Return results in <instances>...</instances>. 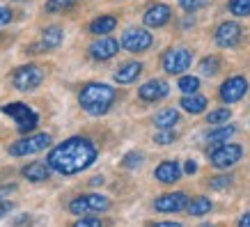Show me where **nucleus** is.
<instances>
[{
    "mask_svg": "<svg viewBox=\"0 0 250 227\" xmlns=\"http://www.w3.org/2000/svg\"><path fill=\"white\" fill-rule=\"evenodd\" d=\"M110 206V200L106 195L99 193H90V195H78L76 200H71L69 211L74 216H90V213H101Z\"/></svg>",
    "mask_w": 250,
    "mask_h": 227,
    "instance_id": "nucleus-3",
    "label": "nucleus"
},
{
    "mask_svg": "<svg viewBox=\"0 0 250 227\" xmlns=\"http://www.w3.org/2000/svg\"><path fill=\"white\" fill-rule=\"evenodd\" d=\"M97 161V147L87 138H69L51 149L46 165L60 174H78Z\"/></svg>",
    "mask_w": 250,
    "mask_h": 227,
    "instance_id": "nucleus-1",
    "label": "nucleus"
},
{
    "mask_svg": "<svg viewBox=\"0 0 250 227\" xmlns=\"http://www.w3.org/2000/svg\"><path fill=\"white\" fill-rule=\"evenodd\" d=\"M117 51H120V41L108 37V35H104L90 46V55L94 60H110L113 55H117Z\"/></svg>",
    "mask_w": 250,
    "mask_h": 227,
    "instance_id": "nucleus-13",
    "label": "nucleus"
},
{
    "mask_svg": "<svg viewBox=\"0 0 250 227\" xmlns=\"http://www.w3.org/2000/svg\"><path fill=\"white\" fill-rule=\"evenodd\" d=\"M9 21H12V9H9V7H0V28H2V25H7Z\"/></svg>",
    "mask_w": 250,
    "mask_h": 227,
    "instance_id": "nucleus-35",
    "label": "nucleus"
},
{
    "mask_svg": "<svg viewBox=\"0 0 250 227\" xmlns=\"http://www.w3.org/2000/svg\"><path fill=\"white\" fill-rule=\"evenodd\" d=\"M2 113L9 115L16 122V126H19L21 133H30L39 124V115L30 106H25V103H7V106H2Z\"/></svg>",
    "mask_w": 250,
    "mask_h": 227,
    "instance_id": "nucleus-4",
    "label": "nucleus"
},
{
    "mask_svg": "<svg viewBox=\"0 0 250 227\" xmlns=\"http://www.w3.org/2000/svg\"><path fill=\"white\" fill-rule=\"evenodd\" d=\"M140 74H143V64H140V62H126V64H122V67L115 71V81L122 85H126V83H133Z\"/></svg>",
    "mask_w": 250,
    "mask_h": 227,
    "instance_id": "nucleus-19",
    "label": "nucleus"
},
{
    "mask_svg": "<svg viewBox=\"0 0 250 227\" xmlns=\"http://www.w3.org/2000/svg\"><path fill=\"white\" fill-rule=\"evenodd\" d=\"M205 2L207 0H179V5H182L186 12H195V9H200Z\"/></svg>",
    "mask_w": 250,
    "mask_h": 227,
    "instance_id": "nucleus-34",
    "label": "nucleus"
},
{
    "mask_svg": "<svg viewBox=\"0 0 250 227\" xmlns=\"http://www.w3.org/2000/svg\"><path fill=\"white\" fill-rule=\"evenodd\" d=\"M239 227H250V211L246 213V216H241V220H239Z\"/></svg>",
    "mask_w": 250,
    "mask_h": 227,
    "instance_id": "nucleus-38",
    "label": "nucleus"
},
{
    "mask_svg": "<svg viewBox=\"0 0 250 227\" xmlns=\"http://www.w3.org/2000/svg\"><path fill=\"white\" fill-rule=\"evenodd\" d=\"M12 209H14V205H12L9 200H0V218H2V216H7Z\"/></svg>",
    "mask_w": 250,
    "mask_h": 227,
    "instance_id": "nucleus-36",
    "label": "nucleus"
},
{
    "mask_svg": "<svg viewBox=\"0 0 250 227\" xmlns=\"http://www.w3.org/2000/svg\"><path fill=\"white\" fill-rule=\"evenodd\" d=\"M246 90H248V81L243 76H232V78H228L225 83L220 85V99L225 103H234L246 94Z\"/></svg>",
    "mask_w": 250,
    "mask_h": 227,
    "instance_id": "nucleus-10",
    "label": "nucleus"
},
{
    "mask_svg": "<svg viewBox=\"0 0 250 227\" xmlns=\"http://www.w3.org/2000/svg\"><path fill=\"white\" fill-rule=\"evenodd\" d=\"M229 12L234 16H250V0H229Z\"/></svg>",
    "mask_w": 250,
    "mask_h": 227,
    "instance_id": "nucleus-28",
    "label": "nucleus"
},
{
    "mask_svg": "<svg viewBox=\"0 0 250 227\" xmlns=\"http://www.w3.org/2000/svg\"><path fill=\"white\" fill-rule=\"evenodd\" d=\"M140 163H143V154H138V151L124 156V167H138Z\"/></svg>",
    "mask_w": 250,
    "mask_h": 227,
    "instance_id": "nucleus-33",
    "label": "nucleus"
},
{
    "mask_svg": "<svg viewBox=\"0 0 250 227\" xmlns=\"http://www.w3.org/2000/svg\"><path fill=\"white\" fill-rule=\"evenodd\" d=\"M188 206V213L190 216H205V213H209L211 211V200H209V197H193V202H190V205H186Z\"/></svg>",
    "mask_w": 250,
    "mask_h": 227,
    "instance_id": "nucleus-23",
    "label": "nucleus"
},
{
    "mask_svg": "<svg viewBox=\"0 0 250 227\" xmlns=\"http://www.w3.org/2000/svg\"><path fill=\"white\" fill-rule=\"evenodd\" d=\"M115 101V90L106 83H87L78 94V103L85 113L106 115Z\"/></svg>",
    "mask_w": 250,
    "mask_h": 227,
    "instance_id": "nucleus-2",
    "label": "nucleus"
},
{
    "mask_svg": "<svg viewBox=\"0 0 250 227\" xmlns=\"http://www.w3.org/2000/svg\"><path fill=\"white\" fill-rule=\"evenodd\" d=\"M51 144V136L48 133H35V136H25L21 140L9 144V154L12 156H30V154H39Z\"/></svg>",
    "mask_w": 250,
    "mask_h": 227,
    "instance_id": "nucleus-5",
    "label": "nucleus"
},
{
    "mask_svg": "<svg viewBox=\"0 0 250 227\" xmlns=\"http://www.w3.org/2000/svg\"><path fill=\"white\" fill-rule=\"evenodd\" d=\"M234 136V126H229V124H218L216 129H211L207 133V138L211 140V143H225L229 138Z\"/></svg>",
    "mask_w": 250,
    "mask_h": 227,
    "instance_id": "nucleus-24",
    "label": "nucleus"
},
{
    "mask_svg": "<svg viewBox=\"0 0 250 227\" xmlns=\"http://www.w3.org/2000/svg\"><path fill=\"white\" fill-rule=\"evenodd\" d=\"M197 87H200V78H195V76H182L179 78V90L184 94H195Z\"/></svg>",
    "mask_w": 250,
    "mask_h": 227,
    "instance_id": "nucleus-26",
    "label": "nucleus"
},
{
    "mask_svg": "<svg viewBox=\"0 0 250 227\" xmlns=\"http://www.w3.org/2000/svg\"><path fill=\"white\" fill-rule=\"evenodd\" d=\"M154 177H156L161 184H174V182H179V177H182V167H179L177 161H163V163L154 170Z\"/></svg>",
    "mask_w": 250,
    "mask_h": 227,
    "instance_id": "nucleus-17",
    "label": "nucleus"
},
{
    "mask_svg": "<svg viewBox=\"0 0 250 227\" xmlns=\"http://www.w3.org/2000/svg\"><path fill=\"white\" fill-rule=\"evenodd\" d=\"M152 44H154L152 32L143 30V28H129L122 35V48L129 51V53H145Z\"/></svg>",
    "mask_w": 250,
    "mask_h": 227,
    "instance_id": "nucleus-7",
    "label": "nucleus"
},
{
    "mask_svg": "<svg viewBox=\"0 0 250 227\" xmlns=\"http://www.w3.org/2000/svg\"><path fill=\"white\" fill-rule=\"evenodd\" d=\"M62 39H64V32L60 28H46L42 32V39H39L35 46H30V53H44V51H53L58 46L62 44Z\"/></svg>",
    "mask_w": 250,
    "mask_h": 227,
    "instance_id": "nucleus-14",
    "label": "nucleus"
},
{
    "mask_svg": "<svg viewBox=\"0 0 250 227\" xmlns=\"http://www.w3.org/2000/svg\"><path fill=\"white\" fill-rule=\"evenodd\" d=\"M190 67V53L186 48H172L163 55V69L167 74H184Z\"/></svg>",
    "mask_w": 250,
    "mask_h": 227,
    "instance_id": "nucleus-9",
    "label": "nucleus"
},
{
    "mask_svg": "<svg viewBox=\"0 0 250 227\" xmlns=\"http://www.w3.org/2000/svg\"><path fill=\"white\" fill-rule=\"evenodd\" d=\"M179 106H182L186 113H190V115H200V113H205L207 99L200 97V94H186V97L182 99V103H179Z\"/></svg>",
    "mask_w": 250,
    "mask_h": 227,
    "instance_id": "nucleus-21",
    "label": "nucleus"
},
{
    "mask_svg": "<svg viewBox=\"0 0 250 227\" xmlns=\"http://www.w3.org/2000/svg\"><path fill=\"white\" fill-rule=\"evenodd\" d=\"M209 186H211L213 190L229 188V186H232V177H228V174H218V177H213L211 182H209Z\"/></svg>",
    "mask_w": 250,
    "mask_h": 227,
    "instance_id": "nucleus-30",
    "label": "nucleus"
},
{
    "mask_svg": "<svg viewBox=\"0 0 250 227\" xmlns=\"http://www.w3.org/2000/svg\"><path fill=\"white\" fill-rule=\"evenodd\" d=\"M167 92H170V85L166 81H161V78H154V81H147L138 90V94H140L143 101H159V99L167 97Z\"/></svg>",
    "mask_w": 250,
    "mask_h": 227,
    "instance_id": "nucleus-15",
    "label": "nucleus"
},
{
    "mask_svg": "<svg viewBox=\"0 0 250 227\" xmlns=\"http://www.w3.org/2000/svg\"><path fill=\"white\" fill-rule=\"evenodd\" d=\"M44 81V71L37 64H25V67H19L12 76V83H14L16 90L21 92H30L35 87H39Z\"/></svg>",
    "mask_w": 250,
    "mask_h": 227,
    "instance_id": "nucleus-6",
    "label": "nucleus"
},
{
    "mask_svg": "<svg viewBox=\"0 0 250 227\" xmlns=\"http://www.w3.org/2000/svg\"><path fill=\"white\" fill-rule=\"evenodd\" d=\"M174 138H177V133L172 129H161V133H156V143L170 144V143H174Z\"/></svg>",
    "mask_w": 250,
    "mask_h": 227,
    "instance_id": "nucleus-31",
    "label": "nucleus"
},
{
    "mask_svg": "<svg viewBox=\"0 0 250 227\" xmlns=\"http://www.w3.org/2000/svg\"><path fill=\"white\" fill-rule=\"evenodd\" d=\"M21 172L28 182H46L51 177V167L46 165V163H42V161H35V163H28Z\"/></svg>",
    "mask_w": 250,
    "mask_h": 227,
    "instance_id": "nucleus-18",
    "label": "nucleus"
},
{
    "mask_svg": "<svg viewBox=\"0 0 250 227\" xmlns=\"http://www.w3.org/2000/svg\"><path fill=\"white\" fill-rule=\"evenodd\" d=\"M115 25H117V19L110 14H104V16H99V19H94V21L90 23V32L92 35H108V32H113L115 30Z\"/></svg>",
    "mask_w": 250,
    "mask_h": 227,
    "instance_id": "nucleus-20",
    "label": "nucleus"
},
{
    "mask_svg": "<svg viewBox=\"0 0 250 227\" xmlns=\"http://www.w3.org/2000/svg\"><path fill=\"white\" fill-rule=\"evenodd\" d=\"M218 69H220V60L213 55V58H205V60L200 62V71L205 76H213V74H218Z\"/></svg>",
    "mask_w": 250,
    "mask_h": 227,
    "instance_id": "nucleus-27",
    "label": "nucleus"
},
{
    "mask_svg": "<svg viewBox=\"0 0 250 227\" xmlns=\"http://www.w3.org/2000/svg\"><path fill=\"white\" fill-rule=\"evenodd\" d=\"M74 5H76V0H48L44 9L48 12V14H60V12L71 9Z\"/></svg>",
    "mask_w": 250,
    "mask_h": 227,
    "instance_id": "nucleus-25",
    "label": "nucleus"
},
{
    "mask_svg": "<svg viewBox=\"0 0 250 227\" xmlns=\"http://www.w3.org/2000/svg\"><path fill=\"white\" fill-rule=\"evenodd\" d=\"M202 227H213V225H202Z\"/></svg>",
    "mask_w": 250,
    "mask_h": 227,
    "instance_id": "nucleus-40",
    "label": "nucleus"
},
{
    "mask_svg": "<svg viewBox=\"0 0 250 227\" xmlns=\"http://www.w3.org/2000/svg\"><path fill=\"white\" fill-rule=\"evenodd\" d=\"M184 170H186V172H188V174H193V172H195V170H197V163H195V161H188Z\"/></svg>",
    "mask_w": 250,
    "mask_h": 227,
    "instance_id": "nucleus-37",
    "label": "nucleus"
},
{
    "mask_svg": "<svg viewBox=\"0 0 250 227\" xmlns=\"http://www.w3.org/2000/svg\"><path fill=\"white\" fill-rule=\"evenodd\" d=\"M241 147L239 144H232V143H223L218 144L216 149L211 151V165L225 170V167H232L234 163L241 161Z\"/></svg>",
    "mask_w": 250,
    "mask_h": 227,
    "instance_id": "nucleus-8",
    "label": "nucleus"
},
{
    "mask_svg": "<svg viewBox=\"0 0 250 227\" xmlns=\"http://www.w3.org/2000/svg\"><path fill=\"white\" fill-rule=\"evenodd\" d=\"M71 227H104V225H101V220H99L97 216H85V218L76 220Z\"/></svg>",
    "mask_w": 250,
    "mask_h": 227,
    "instance_id": "nucleus-32",
    "label": "nucleus"
},
{
    "mask_svg": "<svg viewBox=\"0 0 250 227\" xmlns=\"http://www.w3.org/2000/svg\"><path fill=\"white\" fill-rule=\"evenodd\" d=\"M186 205H188V195L186 193H166V195L156 197L154 209L161 213H174L186 209Z\"/></svg>",
    "mask_w": 250,
    "mask_h": 227,
    "instance_id": "nucleus-11",
    "label": "nucleus"
},
{
    "mask_svg": "<svg viewBox=\"0 0 250 227\" xmlns=\"http://www.w3.org/2000/svg\"><path fill=\"white\" fill-rule=\"evenodd\" d=\"M229 108H218V110H211V113L207 115V122L209 124H223V122L229 120Z\"/></svg>",
    "mask_w": 250,
    "mask_h": 227,
    "instance_id": "nucleus-29",
    "label": "nucleus"
},
{
    "mask_svg": "<svg viewBox=\"0 0 250 227\" xmlns=\"http://www.w3.org/2000/svg\"><path fill=\"white\" fill-rule=\"evenodd\" d=\"M177 122H179V113H177L174 108H166V110L156 113V117H154L156 129H172Z\"/></svg>",
    "mask_w": 250,
    "mask_h": 227,
    "instance_id": "nucleus-22",
    "label": "nucleus"
},
{
    "mask_svg": "<svg viewBox=\"0 0 250 227\" xmlns=\"http://www.w3.org/2000/svg\"><path fill=\"white\" fill-rule=\"evenodd\" d=\"M154 227H184V225H179V223H170V220H166V223H159V225H154Z\"/></svg>",
    "mask_w": 250,
    "mask_h": 227,
    "instance_id": "nucleus-39",
    "label": "nucleus"
},
{
    "mask_svg": "<svg viewBox=\"0 0 250 227\" xmlns=\"http://www.w3.org/2000/svg\"><path fill=\"white\" fill-rule=\"evenodd\" d=\"M241 25L234 21H225L218 25V30H216V41H218V46H223V48H229V46H236L239 41H241Z\"/></svg>",
    "mask_w": 250,
    "mask_h": 227,
    "instance_id": "nucleus-12",
    "label": "nucleus"
},
{
    "mask_svg": "<svg viewBox=\"0 0 250 227\" xmlns=\"http://www.w3.org/2000/svg\"><path fill=\"white\" fill-rule=\"evenodd\" d=\"M170 16H172L170 7L163 5V2H156V5H152V7L145 12V25H149V28H161V25H166V23L170 21Z\"/></svg>",
    "mask_w": 250,
    "mask_h": 227,
    "instance_id": "nucleus-16",
    "label": "nucleus"
}]
</instances>
